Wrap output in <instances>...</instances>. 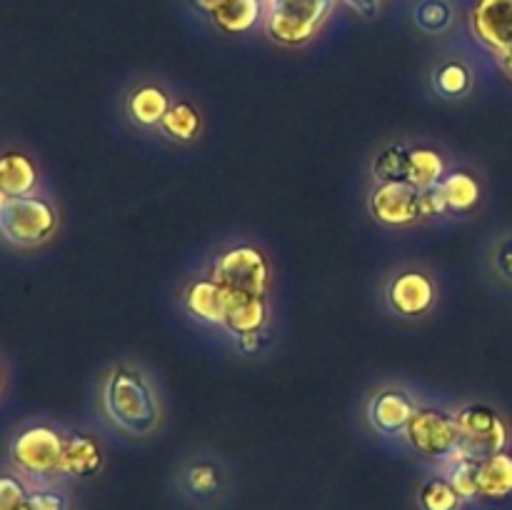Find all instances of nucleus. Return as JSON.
<instances>
[{
	"label": "nucleus",
	"mask_w": 512,
	"mask_h": 510,
	"mask_svg": "<svg viewBox=\"0 0 512 510\" xmlns=\"http://www.w3.org/2000/svg\"><path fill=\"white\" fill-rule=\"evenodd\" d=\"M100 408L110 428L128 438H148L163 425L165 410L158 385L138 363H115L100 383Z\"/></svg>",
	"instance_id": "obj_1"
},
{
	"label": "nucleus",
	"mask_w": 512,
	"mask_h": 510,
	"mask_svg": "<svg viewBox=\"0 0 512 510\" xmlns=\"http://www.w3.org/2000/svg\"><path fill=\"white\" fill-rule=\"evenodd\" d=\"M63 448L65 435L55 425L33 423L10 438L8 458L15 473L28 480L30 488H40L60 475Z\"/></svg>",
	"instance_id": "obj_2"
},
{
	"label": "nucleus",
	"mask_w": 512,
	"mask_h": 510,
	"mask_svg": "<svg viewBox=\"0 0 512 510\" xmlns=\"http://www.w3.org/2000/svg\"><path fill=\"white\" fill-rule=\"evenodd\" d=\"M58 230V208L45 195H3L0 238L15 248H38Z\"/></svg>",
	"instance_id": "obj_3"
},
{
	"label": "nucleus",
	"mask_w": 512,
	"mask_h": 510,
	"mask_svg": "<svg viewBox=\"0 0 512 510\" xmlns=\"http://www.w3.org/2000/svg\"><path fill=\"white\" fill-rule=\"evenodd\" d=\"M335 0H265V33L273 43L300 48L323 30Z\"/></svg>",
	"instance_id": "obj_4"
},
{
	"label": "nucleus",
	"mask_w": 512,
	"mask_h": 510,
	"mask_svg": "<svg viewBox=\"0 0 512 510\" xmlns=\"http://www.w3.org/2000/svg\"><path fill=\"white\" fill-rule=\"evenodd\" d=\"M210 275L228 293L268 295L273 285V265L268 253L255 243H233L220 250L210 265Z\"/></svg>",
	"instance_id": "obj_5"
},
{
	"label": "nucleus",
	"mask_w": 512,
	"mask_h": 510,
	"mask_svg": "<svg viewBox=\"0 0 512 510\" xmlns=\"http://www.w3.org/2000/svg\"><path fill=\"white\" fill-rule=\"evenodd\" d=\"M440 285L428 268L405 265L393 270L383 285V303L400 320H423L438 308Z\"/></svg>",
	"instance_id": "obj_6"
},
{
	"label": "nucleus",
	"mask_w": 512,
	"mask_h": 510,
	"mask_svg": "<svg viewBox=\"0 0 512 510\" xmlns=\"http://www.w3.org/2000/svg\"><path fill=\"white\" fill-rule=\"evenodd\" d=\"M403 440L420 458L443 465L448 460H453L455 455H460L463 435H460V425L455 413H448L443 408H430V405L423 408L420 405L415 410L413 420L408 423V428H405Z\"/></svg>",
	"instance_id": "obj_7"
},
{
	"label": "nucleus",
	"mask_w": 512,
	"mask_h": 510,
	"mask_svg": "<svg viewBox=\"0 0 512 510\" xmlns=\"http://www.w3.org/2000/svg\"><path fill=\"white\" fill-rule=\"evenodd\" d=\"M460 425V455L483 460L488 455L503 453L510 443V428L503 415L485 403H470L455 413Z\"/></svg>",
	"instance_id": "obj_8"
},
{
	"label": "nucleus",
	"mask_w": 512,
	"mask_h": 510,
	"mask_svg": "<svg viewBox=\"0 0 512 510\" xmlns=\"http://www.w3.org/2000/svg\"><path fill=\"white\" fill-rule=\"evenodd\" d=\"M420 193L408 180H380L368 193V213L383 228H410L420 223Z\"/></svg>",
	"instance_id": "obj_9"
},
{
	"label": "nucleus",
	"mask_w": 512,
	"mask_h": 510,
	"mask_svg": "<svg viewBox=\"0 0 512 510\" xmlns=\"http://www.w3.org/2000/svg\"><path fill=\"white\" fill-rule=\"evenodd\" d=\"M418 400L403 385H385L370 395L365 405L368 425L383 438H403L405 428L418 410Z\"/></svg>",
	"instance_id": "obj_10"
},
{
	"label": "nucleus",
	"mask_w": 512,
	"mask_h": 510,
	"mask_svg": "<svg viewBox=\"0 0 512 510\" xmlns=\"http://www.w3.org/2000/svg\"><path fill=\"white\" fill-rule=\"evenodd\" d=\"M180 305L193 323L203 328H223L228 310V290L213 275H198L180 293Z\"/></svg>",
	"instance_id": "obj_11"
},
{
	"label": "nucleus",
	"mask_w": 512,
	"mask_h": 510,
	"mask_svg": "<svg viewBox=\"0 0 512 510\" xmlns=\"http://www.w3.org/2000/svg\"><path fill=\"white\" fill-rule=\"evenodd\" d=\"M470 28L495 55L512 48V0H478L470 13Z\"/></svg>",
	"instance_id": "obj_12"
},
{
	"label": "nucleus",
	"mask_w": 512,
	"mask_h": 510,
	"mask_svg": "<svg viewBox=\"0 0 512 510\" xmlns=\"http://www.w3.org/2000/svg\"><path fill=\"white\" fill-rule=\"evenodd\" d=\"M215 25L228 35L250 33L265 18L263 0H195Z\"/></svg>",
	"instance_id": "obj_13"
},
{
	"label": "nucleus",
	"mask_w": 512,
	"mask_h": 510,
	"mask_svg": "<svg viewBox=\"0 0 512 510\" xmlns=\"http://www.w3.org/2000/svg\"><path fill=\"white\" fill-rule=\"evenodd\" d=\"M268 323H270L268 295L228 293V310H225V323H223L225 333L233 335V338L238 340L240 335L263 333Z\"/></svg>",
	"instance_id": "obj_14"
},
{
	"label": "nucleus",
	"mask_w": 512,
	"mask_h": 510,
	"mask_svg": "<svg viewBox=\"0 0 512 510\" xmlns=\"http://www.w3.org/2000/svg\"><path fill=\"white\" fill-rule=\"evenodd\" d=\"M170 105H173V95L168 93V88L158 83H140L125 98V115L138 128H160Z\"/></svg>",
	"instance_id": "obj_15"
},
{
	"label": "nucleus",
	"mask_w": 512,
	"mask_h": 510,
	"mask_svg": "<svg viewBox=\"0 0 512 510\" xmlns=\"http://www.w3.org/2000/svg\"><path fill=\"white\" fill-rule=\"evenodd\" d=\"M103 468V448L88 433L65 435L60 475L63 478H90Z\"/></svg>",
	"instance_id": "obj_16"
},
{
	"label": "nucleus",
	"mask_w": 512,
	"mask_h": 510,
	"mask_svg": "<svg viewBox=\"0 0 512 510\" xmlns=\"http://www.w3.org/2000/svg\"><path fill=\"white\" fill-rule=\"evenodd\" d=\"M438 190L443 195L448 215H453V218L470 215L478 208L480 200H483V185H480L478 175H473L470 170H448V175L438 185Z\"/></svg>",
	"instance_id": "obj_17"
},
{
	"label": "nucleus",
	"mask_w": 512,
	"mask_h": 510,
	"mask_svg": "<svg viewBox=\"0 0 512 510\" xmlns=\"http://www.w3.org/2000/svg\"><path fill=\"white\" fill-rule=\"evenodd\" d=\"M478 493L483 500H505L512 495V455L508 450L478 460Z\"/></svg>",
	"instance_id": "obj_18"
},
{
	"label": "nucleus",
	"mask_w": 512,
	"mask_h": 510,
	"mask_svg": "<svg viewBox=\"0 0 512 510\" xmlns=\"http://www.w3.org/2000/svg\"><path fill=\"white\" fill-rule=\"evenodd\" d=\"M448 170V160L438 148H430V145L410 148L408 183H413L418 190L438 188L445 175H448Z\"/></svg>",
	"instance_id": "obj_19"
},
{
	"label": "nucleus",
	"mask_w": 512,
	"mask_h": 510,
	"mask_svg": "<svg viewBox=\"0 0 512 510\" xmlns=\"http://www.w3.org/2000/svg\"><path fill=\"white\" fill-rule=\"evenodd\" d=\"M38 183V168L28 155H0V190H3V195H33L38 193Z\"/></svg>",
	"instance_id": "obj_20"
},
{
	"label": "nucleus",
	"mask_w": 512,
	"mask_h": 510,
	"mask_svg": "<svg viewBox=\"0 0 512 510\" xmlns=\"http://www.w3.org/2000/svg\"><path fill=\"white\" fill-rule=\"evenodd\" d=\"M180 480H183L185 493L193 498H213L223 485V465L208 455H195L193 460L185 463Z\"/></svg>",
	"instance_id": "obj_21"
},
{
	"label": "nucleus",
	"mask_w": 512,
	"mask_h": 510,
	"mask_svg": "<svg viewBox=\"0 0 512 510\" xmlns=\"http://www.w3.org/2000/svg\"><path fill=\"white\" fill-rule=\"evenodd\" d=\"M158 130L163 138L173 140V143H190L203 130V115L190 100H173Z\"/></svg>",
	"instance_id": "obj_22"
},
{
	"label": "nucleus",
	"mask_w": 512,
	"mask_h": 510,
	"mask_svg": "<svg viewBox=\"0 0 512 510\" xmlns=\"http://www.w3.org/2000/svg\"><path fill=\"white\" fill-rule=\"evenodd\" d=\"M433 90L443 100H463L473 90V70L463 60H445L433 70Z\"/></svg>",
	"instance_id": "obj_23"
},
{
	"label": "nucleus",
	"mask_w": 512,
	"mask_h": 510,
	"mask_svg": "<svg viewBox=\"0 0 512 510\" xmlns=\"http://www.w3.org/2000/svg\"><path fill=\"white\" fill-rule=\"evenodd\" d=\"M485 270L500 288L512 290V228L500 230L485 248Z\"/></svg>",
	"instance_id": "obj_24"
},
{
	"label": "nucleus",
	"mask_w": 512,
	"mask_h": 510,
	"mask_svg": "<svg viewBox=\"0 0 512 510\" xmlns=\"http://www.w3.org/2000/svg\"><path fill=\"white\" fill-rule=\"evenodd\" d=\"M443 475L448 478V483L453 485L455 493L463 498V503H473L480 498L478 493V460L465 458V455H455L453 460L440 465Z\"/></svg>",
	"instance_id": "obj_25"
},
{
	"label": "nucleus",
	"mask_w": 512,
	"mask_h": 510,
	"mask_svg": "<svg viewBox=\"0 0 512 510\" xmlns=\"http://www.w3.org/2000/svg\"><path fill=\"white\" fill-rule=\"evenodd\" d=\"M418 505L420 510H460L463 498L455 493L453 485L448 483L443 473L433 475L425 480L418 490Z\"/></svg>",
	"instance_id": "obj_26"
},
{
	"label": "nucleus",
	"mask_w": 512,
	"mask_h": 510,
	"mask_svg": "<svg viewBox=\"0 0 512 510\" xmlns=\"http://www.w3.org/2000/svg\"><path fill=\"white\" fill-rule=\"evenodd\" d=\"M408 158L410 148L403 143H393L380 150L373 160V178L380 180H408Z\"/></svg>",
	"instance_id": "obj_27"
},
{
	"label": "nucleus",
	"mask_w": 512,
	"mask_h": 510,
	"mask_svg": "<svg viewBox=\"0 0 512 510\" xmlns=\"http://www.w3.org/2000/svg\"><path fill=\"white\" fill-rule=\"evenodd\" d=\"M415 25L428 35H440L450 30L455 20V10L448 0H423L413 13Z\"/></svg>",
	"instance_id": "obj_28"
},
{
	"label": "nucleus",
	"mask_w": 512,
	"mask_h": 510,
	"mask_svg": "<svg viewBox=\"0 0 512 510\" xmlns=\"http://www.w3.org/2000/svg\"><path fill=\"white\" fill-rule=\"evenodd\" d=\"M30 483L18 473H0V510H28Z\"/></svg>",
	"instance_id": "obj_29"
},
{
	"label": "nucleus",
	"mask_w": 512,
	"mask_h": 510,
	"mask_svg": "<svg viewBox=\"0 0 512 510\" xmlns=\"http://www.w3.org/2000/svg\"><path fill=\"white\" fill-rule=\"evenodd\" d=\"M28 510H68V498L60 490L40 485V488L30 490Z\"/></svg>",
	"instance_id": "obj_30"
},
{
	"label": "nucleus",
	"mask_w": 512,
	"mask_h": 510,
	"mask_svg": "<svg viewBox=\"0 0 512 510\" xmlns=\"http://www.w3.org/2000/svg\"><path fill=\"white\" fill-rule=\"evenodd\" d=\"M448 218V208H445V200L440 195L438 188L423 190L420 193V223H428V220Z\"/></svg>",
	"instance_id": "obj_31"
},
{
	"label": "nucleus",
	"mask_w": 512,
	"mask_h": 510,
	"mask_svg": "<svg viewBox=\"0 0 512 510\" xmlns=\"http://www.w3.org/2000/svg\"><path fill=\"white\" fill-rule=\"evenodd\" d=\"M348 8H353L355 13H360L363 18H375L380 10V0H343Z\"/></svg>",
	"instance_id": "obj_32"
},
{
	"label": "nucleus",
	"mask_w": 512,
	"mask_h": 510,
	"mask_svg": "<svg viewBox=\"0 0 512 510\" xmlns=\"http://www.w3.org/2000/svg\"><path fill=\"white\" fill-rule=\"evenodd\" d=\"M260 340H263V333L240 335V338H238L240 353H243V355H255L260 350Z\"/></svg>",
	"instance_id": "obj_33"
},
{
	"label": "nucleus",
	"mask_w": 512,
	"mask_h": 510,
	"mask_svg": "<svg viewBox=\"0 0 512 510\" xmlns=\"http://www.w3.org/2000/svg\"><path fill=\"white\" fill-rule=\"evenodd\" d=\"M495 58H498V65L503 68V73L508 75V78H512V48L503 50V53H498Z\"/></svg>",
	"instance_id": "obj_34"
},
{
	"label": "nucleus",
	"mask_w": 512,
	"mask_h": 510,
	"mask_svg": "<svg viewBox=\"0 0 512 510\" xmlns=\"http://www.w3.org/2000/svg\"><path fill=\"white\" fill-rule=\"evenodd\" d=\"M3 390H5V370L3 365H0V395H3Z\"/></svg>",
	"instance_id": "obj_35"
},
{
	"label": "nucleus",
	"mask_w": 512,
	"mask_h": 510,
	"mask_svg": "<svg viewBox=\"0 0 512 510\" xmlns=\"http://www.w3.org/2000/svg\"><path fill=\"white\" fill-rule=\"evenodd\" d=\"M0 198H3V190H0Z\"/></svg>",
	"instance_id": "obj_36"
},
{
	"label": "nucleus",
	"mask_w": 512,
	"mask_h": 510,
	"mask_svg": "<svg viewBox=\"0 0 512 510\" xmlns=\"http://www.w3.org/2000/svg\"><path fill=\"white\" fill-rule=\"evenodd\" d=\"M263 3H265V0H263Z\"/></svg>",
	"instance_id": "obj_37"
}]
</instances>
